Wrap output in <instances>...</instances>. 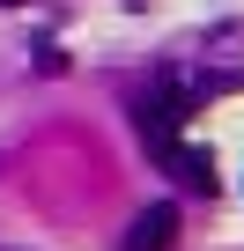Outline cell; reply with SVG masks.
Returning <instances> with one entry per match:
<instances>
[{
    "label": "cell",
    "mask_w": 244,
    "mask_h": 251,
    "mask_svg": "<svg viewBox=\"0 0 244 251\" xmlns=\"http://www.w3.org/2000/svg\"><path fill=\"white\" fill-rule=\"evenodd\" d=\"M200 111V96L192 89H156V96H141V111H134V126H141V141H148V155H163V148H178V126Z\"/></svg>",
    "instance_id": "obj_1"
},
{
    "label": "cell",
    "mask_w": 244,
    "mask_h": 251,
    "mask_svg": "<svg viewBox=\"0 0 244 251\" xmlns=\"http://www.w3.org/2000/svg\"><path fill=\"white\" fill-rule=\"evenodd\" d=\"M178 244V207L163 200V207H141L134 214V229H126V251H170Z\"/></svg>",
    "instance_id": "obj_2"
},
{
    "label": "cell",
    "mask_w": 244,
    "mask_h": 251,
    "mask_svg": "<svg viewBox=\"0 0 244 251\" xmlns=\"http://www.w3.org/2000/svg\"><path fill=\"white\" fill-rule=\"evenodd\" d=\"M163 163H170V177H178V185L215 192V155H207V148H163Z\"/></svg>",
    "instance_id": "obj_3"
}]
</instances>
